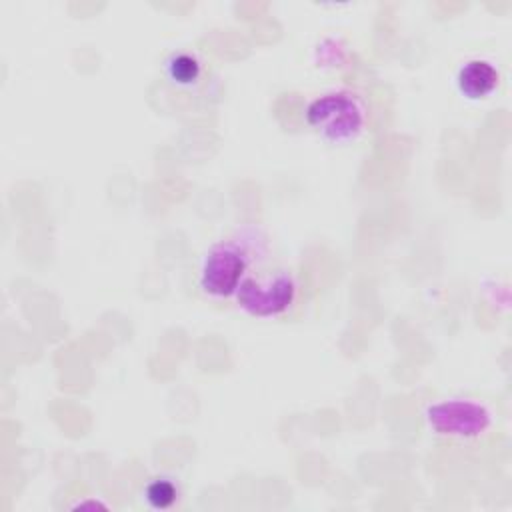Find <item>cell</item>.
Returning <instances> with one entry per match:
<instances>
[{"label":"cell","mask_w":512,"mask_h":512,"mask_svg":"<svg viewBox=\"0 0 512 512\" xmlns=\"http://www.w3.org/2000/svg\"><path fill=\"white\" fill-rule=\"evenodd\" d=\"M144 498L154 510H168L180 500V486L172 476H154L144 486Z\"/></svg>","instance_id":"52a82bcc"},{"label":"cell","mask_w":512,"mask_h":512,"mask_svg":"<svg viewBox=\"0 0 512 512\" xmlns=\"http://www.w3.org/2000/svg\"><path fill=\"white\" fill-rule=\"evenodd\" d=\"M266 238L256 230H244L216 240L204 252L196 284L210 300H230L240 282L262 262H266Z\"/></svg>","instance_id":"6da1fadb"},{"label":"cell","mask_w":512,"mask_h":512,"mask_svg":"<svg viewBox=\"0 0 512 512\" xmlns=\"http://www.w3.org/2000/svg\"><path fill=\"white\" fill-rule=\"evenodd\" d=\"M300 296L296 272L282 264H258L236 288L232 300L254 318H282L290 314Z\"/></svg>","instance_id":"3957f363"},{"label":"cell","mask_w":512,"mask_h":512,"mask_svg":"<svg viewBox=\"0 0 512 512\" xmlns=\"http://www.w3.org/2000/svg\"><path fill=\"white\" fill-rule=\"evenodd\" d=\"M164 76L178 90H198L208 80L206 62L192 50H174L164 60Z\"/></svg>","instance_id":"5b68a950"},{"label":"cell","mask_w":512,"mask_h":512,"mask_svg":"<svg viewBox=\"0 0 512 512\" xmlns=\"http://www.w3.org/2000/svg\"><path fill=\"white\" fill-rule=\"evenodd\" d=\"M304 120L320 138L344 144L356 140L364 132L368 106L364 98L352 90H328L308 102Z\"/></svg>","instance_id":"277c9868"},{"label":"cell","mask_w":512,"mask_h":512,"mask_svg":"<svg viewBox=\"0 0 512 512\" xmlns=\"http://www.w3.org/2000/svg\"><path fill=\"white\" fill-rule=\"evenodd\" d=\"M428 430L442 442L460 448L482 446L494 438L500 424L496 406L478 396H448L428 404Z\"/></svg>","instance_id":"7a4b0ae2"},{"label":"cell","mask_w":512,"mask_h":512,"mask_svg":"<svg viewBox=\"0 0 512 512\" xmlns=\"http://www.w3.org/2000/svg\"><path fill=\"white\" fill-rule=\"evenodd\" d=\"M456 84L458 90L470 100L486 98L500 84V70L490 60L472 58L458 70Z\"/></svg>","instance_id":"8992f818"}]
</instances>
